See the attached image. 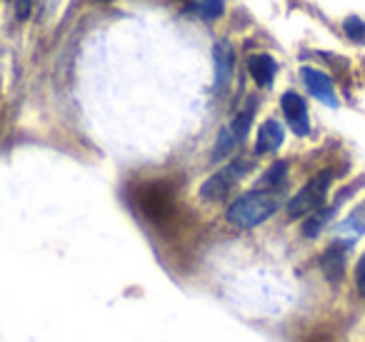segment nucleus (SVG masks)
<instances>
[{"label":"nucleus","instance_id":"1","mask_svg":"<svg viewBox=\"0 0 365 342\" xmlns=\"http://www.w3.org/2000/svg\"><path fill=\"white\" fill-rule=\"evenodd\" d=\"M280 205V192L278 190H250L245 195H240L238 200H233V205L228 207L225 217H228L230 225L243 227V230H250V227H258L278 210Z\"/></svg>","mask_w":365,"mask_h":342},{"label":"nucleus","instance_id":"2","mask_svg":"<svg viewBox=\"0 0 365 342\" xmlns=\"http://www.w3.org/2000/svg\"><path fill=\"white\" fill-rule=\"evenodd\" d=\"M330 170H323L318 172L315 177H310L288 202V215L290 217H303V215H313L323 207L325 202V195H328V187H330Z\"/></svg>","mask_w":365,"mask_h":342},{"label":"nucleus","instance_id":"3","mask_svg":"<svg viewBox=\"0 0 365 342\" xmlns=\"http://www.w3.org/2000/svg\"><path fill=\"white\" fill-rule=\"evenodd\" d=\"M248 170H250V162H245V160L230 162L228 167H223V170L215 172L213 177H208V180L203 182V187H200V195H203V200H208V202L225 200V197H228V192L233 190L235 182H238Z\"/></svg>","mask_w":365,"mask_h":342},{"label":"nucleus","instance_id":"4","mask_svg":"<svg viewBox=\"0 0 365 342\" xmlns=\"http://www.w3.org/2000/svg\"><path fill=\"white\" fill-rule=\"evenodd\" d=\"M280 108H283V115H285V120H288L290 130L300 138L308 135L310 120H308V105H305L303 98L293 90L283 93V98H280Z\"/></svg>","mask_w":365,"mask_h":342},{"label":"nucleus","instance_id":"5","mask_svg":"<svg viewBox=\"0 0 365 342\" xmlns=\"http://www.w3.org/2000/svg\"><path fill=\"white\" fill-rule=\"evenodd\" d=\"M300 78H303L305 88L313 98H318L320 103H325L328 108H338V95H335V86L325 73L315 71V68H303L300 71Z\"/></svg>","mask_w":365,"mask_h":342},{"label":"nucleus","instance_id":"6","mask_svg":"<svg viewBox=\"0 0 365 342\" xmlns=\"http://www.w3.org/2000/svg\"><path fill=\"white\" fill-rule=\"evenodd\" d=\"M140 205L153 220H168L173 215V197L170 192L165 190L163 185H150L143 190L140 195Z\"/></svg>","mask_w":365,"mask_h":342},{"label":"nucleus","instance_id":"7","mask_svg":"<svg viewBox=\"0 0 365 342\" xmlns=\"http://www.w3.org/2000/svg\"><path fill=\"white\" fill-rule=\"evenodd\" d=\"M213 61H215V90L223 93L228 88L230 78H233V68H235V56H233V46L228 41L215 43L213 48Z\"/></svg>","mask_w":365,"mask_h":342},{"label":"nucleus","instance_id":"8","mask_svg":"<svg viewBox=\"0 0 365 342\" xmlns=\"http://www.w3.org/2000/svg\"><path fill=\"white\" fill-rule=\"evenodd\" d=\"M345 262H348V242H333L320 257V267H323L325 277L338 285L345 275Z\"/></svg>","mask_w":365,"mask_h":342},{"label":"nucleus","instance_id":"9","mask_svg":"<svg viewBox=\"0 0 365 342\" xmlns=\"http://www.w3.org/2000/svg\"><path fill=\"white\" fill-rule=\"evenodd\" d=\"M283 125L278 120H265L258 130V140H255V152L258 155H265V152H275L280 145H283Z\"/></svg>","mask_w":365,"mask_h":342},{"label":"nucleus","instance_id":"10","mask_svg":"<svg viewBox=\"0 0 365 342\" xmlns=\"http://www.w3.org/2000/svg\"><path fill=\"white\" fill-rule=\"evenodd\" d=\"M248 71L260 88H270L275 81V73H278V63L270 56H265V53H258V56H253L248 61Z\"/></svg>","mask_w":365,"mask_h":342},{"label":"nucleus","instance_id":"11","mask_svg":"<svg viewBox=\"0 0 365 342\" xmlns=\"http://www.w3.org/2000/svg\"><path fill=\"white\" fill-rule=\"evenodd\" d=\"M285 177H288V162L280 160L268 167V172L260 177L258 185L263 187V190H280V187L285 185Z\"/></svg>","mask_w":365,"mask_h":342},{"label":"nucleus","instance_id":"12","mask_svg":"<svg viewBox=\"0 0 365 342\" xmlns=\"http://www.w3.org/2000/svg\"><path fill=\"white\" fill-rule=\"evenodd\" d=\"M253 113H255V105L250 103V105L245 108V110H240V113H238V118H235V120L228 125L230 135L235 138V142H238V145L245 140V135H248L250 125H253Z\"/></svg>","mask_w":365,"mask_h":342},{"label":"nucleus","instance_id":"13","mask_svg":"<svg viewBox=\"0 0 365 342\" xmlns=\"http://www.w3.org/2000/svg\"><path fill=\"white\" fill-rule=\"evenodd\" d=\"M340 232H345V235H353V237H358V235H363L365 232V202L363 205H358L353 212H350L348 217H345L343 222H340V227H338Z\"/></svg>","mask_w":365,"mask_h":342},{"label":"nucleus","instance_id":"14","mask_svg":"<svg viewBox=\"0 0 365 342\" xmlns=\"http://www.w3.org/2000/svg\"><path fill=\"white\" fill-rule=\"evenodd\" d=\"M333 210L335 207H330V210H318V212H313V215H308V220H305V225H303V235L305 237L320 235V230L325 227V222L333 217Z\"/></svg>","mask_w":365,"mask_h":342},{"label":"nucleus","instance_id":"15","mask_svg":"<svg viewBox=\"0 0 365 342\" xmlns=\"http://www.w3.org/2000/svg\"><path fill=\"white\" fill-rule=\"evenodd\" d=\"M235 145H238V142H235V138L230 135L228 128H223V130H220V135H218V142H215V147H213V155H210V160H213V162L223 160L225 155H230V152L235 150Z\"/></svg>","mask_w":365,"mask_h":342},{"label":"nucleus","instance_id":"16","mask_svg":"<svg viewBox=\"0 0 365 342\" xmlns=\"http://www.w3.org/2000/svg\"><path fill=\"white\" fill-rule=\"evenodd\" d=\"M195 11H198L200 16L205 18V21H215V18L223 16L225 0H200L198 6H195Z\"/></svg>","mask_w":365,"mask_h":342},{"label":"nucleus","instance_id":"17","mask_svg":"<svg viewBox=\"0 0 365 342\" xmlns=\"http://www.w3.org/2000/svg\"><path fill=\"white\" fill-rule=\"evenodd\" d=\"M343 28H345V36L353 43H365V23L360 21V18H355V16L345 18Z\"/></svg>","mask_w":365,"mask_h":342},{"label":"nucleus","instance_id":"18","mask_svg":"<svg viewBox=\"0 0 365 342\" xmlns=\"http://www.w3.org/2000/svg\"><path fill=\"white\" fill-rule=\"evenodd\" d=\"M33 3L36 0H13V6H16V18L18 21H28L31 18V13H33Z\"/></svg>","mask_w":365,"mask_h":342},{"label":"nucleus","instance_id":"19","mask_svg":"<svg viewBox=\"0 0 365 342\" xmlns=\"http://www.w3.org/2000/svg\"><path fill=\"white\" fill-rule=\"evenodd\" d=\"M355 282H358V290H360V295L365 297V255L360 257L358 267H355Z\"/></svg>","mask_w":365,"mask_h":342}]
</instances>
